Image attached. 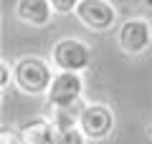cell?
<instances>
[{
  "label": "cell",
  "mask_w": 152,
  "mask_h": 144,
  "mask_svg": "<svg viewBox=\"0 0 152 144\" xmlns=\"http://www.w3.org/2000/svg\"><path fill=\"white\" fill-rule=\"evenodd\" d=\"M76 18L91 31H107L117 20V10L107 0H81L76 8Z\"/></svg>",
  "instance_id": "5"
},
{
  "label": "cell",
  "mask_w": 152,
  "mask_h": 144,
  "mask_svg": "<svg viewBox=\"0 0 152 144\" xmlns=\"http://www.w3.org/2000/svg\"><path fill=\"white\" fill-rule=\"evenodd\" d=\"M51 13H56L51 0H18L15 5V15L31 25H46L51 20Z\"/></svg>",
  "instance_id": "7"
},
{
  "label": "cell",
  "mask_w": 152,
  "mask_h": 144,
  "mask_svg": "<svg viewBox=\"0 0 152 144\" xmlns=\"http://www.w3.org/2000/svg\"><path fill=\"white\" fill-rule=\"evenodd\" d=\"M51 58L58 71H79L81 73L91 63V48L79 38H61L53 46Z\"/></svg>",
  "instance_id": "2"
},
{
  "label": "cell",
  "mask_w": 152,
  "mask_h": 144,
  "mask_svg": "<svg viewBox=\"0 0 152 144\" xmlns=\"http://www.w3.org/2000/svg\"><path fill=\"white\" fill-rule=\"evenodd\" d=\"M0 84L8 86V63H5V61L0 63Z\"/></svg>",
  "instance_id": "12"
},
{
  "label": "cell",
  "mask_w": 152,
  "mask_h": 144,
  "mask_svg": "<svg viewBox=\"0 0 152 144\" xmlns=\"http://www.w3.org/2000/svg\"><path fill=\"white\" fill-rule=\"evenodd\" d=\"M150 41H152V28L142 18H132L119 28V48L129 56L142 53L150 46Z\"/></svg>",
  "instance_id": "6"
},
{
  "label": "cell",
  "mask_w": 152,
  "mask_h": 144,
  "mask_svg": "<svg viewBox=\"0 0 152 144\" xmlns=\"http://www.w3.org/2000/svg\"><path fill=\"white\" fill-rule=\"evenodd\" d=\"M145 5H147V8H152V0H145Z\"/></svg>",
  "instance_id": "13"
},
{
  "label": "cell",
  "mask_w": 152,
  "mask_h": 144,
  "mask_svg": "<svg viewBox=\"0 0 152 144\" xmlns=\"http://www.w3.org/2000/svg\"><path fill=\"white\" fill-rule=\"evenodd\" d=\"M13 79H15L18 89L26 91V94H48L53 73H51V66L38 56H23L20 61L13 68Z\"/></svg>",
  "instance_id": "1"
},
{
  "label": "cell",
  "mask_w": 152,
  "mask_h": 144,
  "mask_svg": "<svg viewBox=\"0 0 152 144\" xmlns=\"http://www.w3.org/2000/svg\"><path fill=\"white\" fill-rule=\"evenodd\" d=\"M84 89V81L79 76V71H58L51 81V89L46 94L48 99V106L53 109H71L76 106L79 96H81Z\"/></svg>",
  "instance_id": "3"
},
{
  "label": "cell",
  "mask_w": 152,
  "mask_h": 144,
  "mask_svg": "<svg viewBox=\"0 0 152 144\" xmlns=\"http://www.w3.org/2000/svg\"><path fill=\"white\" fill-rule=\"evenodd\" d=\"M79 3H81V0H51V5H53V10L58 13V15H71V13H76Z\"/></svg>",
  "instance_id": "11"
},
{
  "label": "cell",
  "mask_w": 152,
  "mask_h": 144,
  "mask_svg": "<svg viewBox=\"0 0 152 144\" xmlns=\"http://www.w3.org/2000/svg\"><path fill=\"white\" fill-rule=\"evenodd\" d=\"M79 127L86 139H104L114 129V116L104 104H89L79 114Z\"/></svg>",
  "instance_id": "4"
},
{
  "label": "cell",
  "mask_w": 152,
  "mask_h": 144,
  "mask_svg": "<svg viewBox=\"0 0 152 144\" xmlns=\"http://www.w3.org/2000/svg\"><path fill=\"white\" fill-rule=\"evenodd\" d=\"M23 144H56L53 121L36 119V121L26 124V129H23Z\"/></svg>",
  "instance_id": "8"
},
{
  "label": "cell",
  "mask_w": 152,
  "mask_h": 144,
  "mask_svg": "<svg viewBox=\"0 0 152 144\" xmlns=\"http://www.w3.org/2000/svg\"><path fill=\"white\" fill-rule=\"evenodd\" d=\"M53 127H56V132H64V129H74V127H79V116H76L71 109H56V114H53Z\"/></svg>",
  "instance_id": "9"
},
{
  "label": "cell",
  "mask_w": 152,
  "mask_h": 144,
  "mask_svg": "<svg viewBox=\"0 0 152 144\" xmlns=\"http://www.w3.org/2000/svg\"><path fill=\"white\" fill-rule=\"evenodd\" d=\"M84 139H86V134L81 132V127L56 132V144H84Z\"/></svg>",
  "instance_id": "10"
}]
</instances>
